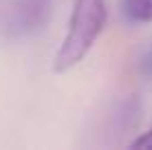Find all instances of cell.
I'll return each mask as SVG.
<instances>
[{"mask_svg": "<svg viewBox=\"0 0 152 150\" xmlns=\"http://www.w3.org/2000/svg\"><path fill=\"white\" fill-rule=\"evenodd\" d=\"M51 15V0H11L2 11V27L9 35H31L44 29Z\"/></svg>", "mask_w": 152, "mask_h": 150, "instance_id": "cell-2", "label": "cell"}, {"mask_svg": "<svg viewBox=\"0 0 152 150\" xmlns=\"http://www.w3.org/2000/svg\"><path fill=\"white\" fill-rule=\"evenodd\" d=\"M121 11L130 22L148 24L152 22V0H124Z\"/></svg>", "mask_w": 152, "mask_h": 150, "instance_id": "cell-3", "label": "cell"}, {"mask_svg": "<svg viewBox=\"0 0 152 150\" xmlns=\"http://www.w3.org/2000/svg\"><path fill=\"white\" fill-rule=\"evenodd\" d=\"M130 148H139V150H150L152 148V128L145 132H141L137 139L130 141Z\"/></svg>", "mask_w": 152, "mask_h": 150, "instance_id": "cell-4", "label": "cell"}, {"mask_svg": "<svg viewBox=\"0 0 152 150\" xmlns=\"http://www.w3.org/2000/svg\"><path fill=\"white\" fill-rule=\"evenodd\" d=\"M106 0H75L69 20V31L53 58V73L75 69L91 53L93 44L106 27Z\"/></svg>", "mask_w": 152, "mask_h": 150, "instance_id": "cell-1", "label": "cell"}]
</instances>
